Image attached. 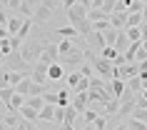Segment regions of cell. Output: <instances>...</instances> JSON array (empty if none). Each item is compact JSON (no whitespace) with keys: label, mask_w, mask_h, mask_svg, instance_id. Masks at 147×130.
Wrapping results in <instances>:
<instances>
[{"label":"cell","mask_w":147,"mask_h":130,"mask_svg":"<svg viewBox=\"0 0 147 130\" xmlns=\"http://www.w3.org/2000/svg\"><path fill=\"white\" fill-rule=\"evenodd\" d=\"M85 55H87V60H90V65H92V70H95V75H100L102 80H112V63L107 60V58H102V55H92L90 50H85Z\"/></svg>","instance_id":"obj_1"},{"label":"cell","mask_w":147,"mask_h":130,"mask_svg":"<svg viewBox=\"0 0 147 130\" xmlns=\"http://www.w3.org/2000/svg\"><path fill=\"white\" fill-rule=\"evenodd\" d=\"M87 60V55H85V50H82V48H72V50H70V53H65V55H60V65L62 68H70V70H78L80 65H82V63Z\"/></svg>","instance_id":"obj_2"},{"label":"cell","mask_w":147,"mask_h":130,"mask_svg":"<svg viewBox=\"0 0 147 130\" xmlns=\"http://www.w3.org/2000/svg\"><path fill=\"white\" fill-rule=\"evenodd\" d=\"M42 45H45V40H25L23 48H20V55H23L25 63H35L40 60V53H42Z\"/></svg>","instance_id":"obj_3"},{"label":"cell","mask_w":147,"mask_h":130,"mask_svg":"<svg viewBox=\"0 0 147 130\" xmlns=\"http://www.w3.org/2000/svg\"><path fill=\"white\" fill-rule=\"evenodd\" d=\"M5 65H8V70H15V73H32V65L23 60L20 50H13L5 55Z\"/></svg>","instance_id":"obj_4"},{"label":"cell","mask_w":147,"mask_h":130,"mask_svg":"<svg viewBox=\"0 0 147 130\" xmlns=\"http://www.w3.org/2000/svg\"><path fill=\"white\" fill-rule=\"evenodd\" d=\"M40 60L53 65V63H60V53H57V43L55 40H45L42 45V53H40Z\"/></svg>","instance_id":"obj_5"},{"label":"cell","mask_w":147,"mask_h":130,"mask_svg":"<svg viewBox=\"0 0 147 130\" xmlns=\"http://www.w3.org/2000/svg\"><path fill=\"white\" fill-rule=\"evenodd\" d=\"M50 18H53V10L38 3V5H35V10H32V18H30V20H32L35 25H45L47 20H50Z\"/></svg>","instance_id":"obj_6"},{"label":"cell","mask_w":147,"mask_h":130,"mask_svg":"<svg viewBox=\"0 0 147 130\" xmlns=\"http://www.w3.org/2000/svg\"><path fill=\"white\" fill-rule=\"evenodd\" d=\"M85 18H87V8H85V5L75 3L72 8H67V20H70V25L80 23V20H85Z\"/></svg>","instance_id":"obj_7"},{"label":"cell","mask_w":147,"mask_h":130,"mask_svg":"<svg viewBox=\"0 0 147 130\" xmlns=\"http://www.w3.org/2000/svg\"><path fill=\"white\" fill-rule=\"evenodd\" d=\"M110 25L115 30H125L127 28V10H122V13H110Z\"/></svg>","instance_id":"obj_8"},{"label":"cell","mask_w":147,"mask_h":130,"mask_svg":"<svg viewBox=\"0 0 147 130\" xmlns=\"http://www.w3.org/2000/svg\"><path fill=\"white\" fill-rule=\"evenodd\" d=\"M132 110H135V95H132V98H127V100H120V108H117L115 118H130Z\"/></svg>","instance_id":"obj_9"},{"label":"cell","mask_w":147,"mask_h":130,"mask_svg":"<svg viewBox=\"0 0 147 130\" xmlns=\"http://www.w3.org/2000/svg\"><path fill=\"white\" fill-rule=\"evenodd\" d=\"M70 105L75 108L78 113H82L87 108V93H72V95H70Z\"/></svg>","instance_id":"obj_10"},{"label":"cell","mask_w":147,"mask_h":130,"mask_svg":"<svg viewBox=\"0 0 147 130\" xmlns=\"http://www.w3.org/2000/svg\"><path fill=\"white\" fill-rule=\"evenodd\" d=\"M62 78H65V70H62L60 63L47 65V80H50V83H57V80H62Z\"/></svg>","instance_id":"obj_11"},{"label":"cell","mask_w":147,"mask_h":130,"mask_svg":"<svg viewBox=\"0 0 147 130\" xmlns=\"http://www.w3.org/2000/svg\"><path fill=\"white\" fill-rule=\"evenodd\" d=\"M0 123H3L8 130H13L18 123H20V113H18V110H8V113L3 115V120H0Z\"/></svg>","instance_id":"obj_12"},{"label":"cell","mask_w":147,"mask_h":130,"mask_svg":"<svg viewBox=\"0 0 147 130\" xmlns=\"http://www.w3.org/2000/svg\"><path fill=\"white\" fill-rule=\"evenodd\" d=\"M23 20H25V18H20L18 13H15V15H10V18H8V23H5V28H8V33H10V35H15V33L20 30V25H23Z\"/></svg>","instance_id":"obj_13"},{"label":"cell","mask_w":147,"mask_h":130,"mask_svg":"<svg viewBox=\"0 0 147 130\" xmlns=\"http://www.w3.org/2000/svg\"><path fill=\"white\" fill-rule=\"evenodd\" d=\"M18 113H20V118L23 120H30V123H38V110L30 105H23V108H18Z\"/></svg>","instance_id":"obj_14"},{"label":"cell","mask_w":147,"mask_h":130,"mask_svg":"<svg viewBox=\"0 0 147 130\" xmlns=\"http://www.w3.org/2000/svg\"><path fill=\"white\" fill-rule=\"evenodd\" d=\"M72 28H75V30H78V35H82V38H87V35L92 33V23H90L87 18H85V20H80V23H75Z\"/></svg>","instance_id":"obj_15"},{"label":"cell","mask_w":147,"mask_h":130,"mask_svg":"<svg viewBox=\"0 0 147 130\" xmlns=\"http://www.w3.org/2000/svg\"><path fill=\"white\" fill-rule=\"evenodd\" d=\"M30 88H32V78H30V75H25L23 80L15 85V93H20V95H30Z\"/></svg>","instance_id":"obj_16"},{"label":"cell","mask_w":147,"mask_h":130,"mask_svg":"<svg viewBox=\"0 0 147 130\" xmlns=\"http://www.w3.org/2000/svg\"><path fill=\"white\" fill-rule=\"evenodd\" d=\"M32 10H35L32 0H23L20 8H18V15H20V18H32Z\"/></svg>","instance_id":"obj_17"},{"label":"cell","mask_w":147,"mask_h":130,"mask_svg":"<svg viewBox=\"0 0 147 130\" xmlns=\"http://www.w3.org/2000/svg\"><path fill=\"white\" fill-rule=\"evenodd\" d=\"M72 48H75V40H72V38H60V40H57V53H60V55L70 53Z\"/></svg>","instance_id":"obj_18"},{"label":"cell","mask_w":147,"mask_h":130,"mask_svg":"<svg viewBox=\"0 0 147 130\" xmlns=\"http://www.w3.org/2000/svg\"><path fill=\"white\" fill-rule=\"evenodd\" d=\"M75 118H80V113L75 110L72 105H65V115H62V123H67V125H75Z\"/></svg>","instance_id":"obj_19"},{"label":"cell","mask_w":147,"mask_h":130,"mask_svg":"<svg viewBox=\"0 0 147 130\" xmlns=\"http://www.w3.org/2000/svg\"><path fill=\"white\" fill-rule=\"evenodd\" d=\"M30 30H32V20H30V18H25V20H23V25H20V30H18L15 35H18L20 40H28V35H30Z\"/></svg>","instance_id":"obj_20"},{"label":"cell","mask_w":147,"mask_h":130,"mask_svg":"<svg viewBox=\"0 0 147 130\" xmlns=\"http://www.w3.org/2000/svg\"><path fill=\"white\" fill-rule=\"evenodd\" d=\"M87 43H90V45H95V48H105V38H102V33H97V30H92L90 33V35H87Z\"/></svg>","instance_id":"obj_21"},{"label":"cell","mask_w":147,"mask_h":130,"mask_svg":"<svg viewBox=\"0 0 147 130\" xmlns=\"http://www.w3.org/2000/svg\"><path fill=\"white\" fill-rule=\"evenodd\" d=\"M25 105V95H20V93H13V98H10V103L5 108L8 110H18V108H23Z\"/></svg>","instance_id":"obj_22"},{"label":"cell","mask_w":147,"mask_h":130,"mask_svg":"<svg viewBox=\"0 0 147 130\" xmlns=\"http://www.w3.org/2000/svg\"><path fill=\"white\" fill-rule=\"evenodd\" d=\"M105 88H107V80H102L100 75L90 78V88H87V90H105ZM107 90H110V88H107Z\"/></svg>","instance_id":"obj_23"},{"label":"cell","mask_w":147,"mask_h":130,"mask_svg":"<svg viewBox=\"0 0 147 130\" xmlns=\"http://www.w3.org/2000/svg\"><path fill=\"white\" fill-rule=\"evenodd\" d=\"M55 35H60V38H78V30H75V28H72V25H65V28H57V30H55Z\"/></svg>","instance_id":"obj_24"},{"label":"cell","mask_w":147,"mask_h":130,"mask_svg":"<svg viewBox=\"0 0 147 130\" xmlns=\"http://www.w3.org/2000/svg\"><path fill=\"white\" fill-rule=\"evenodd\" d=\"M117 33H120V30H115V28H107V30H102V38H105V45H112V48H115Z\"/></svg>","instance_id":"obj_25"},{"label":"cell","mask_w":147,"mask_h":130,"mask_svg":"<svg viewBox=\"0 0 147 130\" xmlns=\"http://www.w3.org/2000/svg\"><path fill=\"white\" fill-rule=\"evenodd\" d=\"M125 35H127V40H130V43H140V40H142L140 25H137V28H125Z\"/></svg>","instance_id":"obj_26"},{"label":"cell","mask_w":147,"mask_h":130,"mask_svg":"<svg viewBox=\"0 0 147 130\" xmlns=\"http://www.w3.org/2000/svg\"><path fill=\"white\" fill-rule=\"evenodd\" d=\"M127 45H130V40H127V35H125V30H120V33H117V40H115V50L122 53Z\"/></svg>","instance_id":"obj_27"},{"label":"cell","mask_w":147,"mask_h":130,"mask_svg":"<svg viewBox=\"0 0 147 130\" xmlns=\"http://www.w3.org/2000/svg\"><path fill=\"white\" fill-rule=\"evenodd\" d=\"M13 93H15V88H13V85H5V88H0V103H5V105H8L10 98H13Z\"/></svg>","instance_id":"obj_28"},{"label":"cell","mask_w":147,"mask_h":130,"mask_svg":"<svg viewBox=\"0 0 147 130\" xmlns=\"http://www.w3.org/2000/svg\"><path fill=\"white\" fill-rule=\"evenodd\" d=\"M92 125H95V130H107V115L97 113V115H95V120H92Z\"/></svg>","instance_id":"obj_29"},{"label":"cell","mask_w":147,"mask_h":130,"mask_svg":"<svg viewBox=\"0 0 147 130\" xmlns=\"http://www.w3.org/2000/svg\"><path fill=\"white\" fill-rule=\"evenodd\" d=\"M140 23H142V15H140V13H130V10H127V28H137Z\"/></svg>","instance_id":"obj_30"},{"label":"cell","mask_w":147,"mask_h":130,"mask_svg":"<svg viewBox=\"0 0 147 130\" xmlns=\"http://www.w3.org/2000/svg\"><path fill=\"white\" fill-rule=\"evenodd\" d=\"M78 73H80L82 78H92V75H95V70H92V65H90V60H85V63H82V65L78 68Z\"/></svg>","instance_id":"obj_31"},{"label":"cell","mask_w":147,"mask_h":130,"mask_svg":"<svg viewBox=\"0 0 147 130\" xmlns=\"http://www.w3.org/2000/svg\"><path fill=\"white\" fill-rule=\"evenodd\" d=\"M130 118H135V120H142V123H147V108H137V105H135V110L130 113Z\"/></svg>","instance_id":"obj_32"},{"label":"cell","mask_w":147,"mask_h":130,"mask_svg":"<svg viewBox=\"0 0 147 130\" xmlns=\"http://www.w3.org/2000/svg\"><path fill=\"white\" fill-rule=\"evenodd\" d=\"M127 125V130H147V123H142V120H135V118H130V120L125 123Z\"/></svg>","instance_id":"obj_33"},{"label":"cell","mask_w":147,"mask_h":130,"mask_svg":"<svg viewBox=\"0 0 147 130\" xmlns=\"http://www.w3.org/2000/svg\"><path fill=\"white\" fill-rule=\"evenodd\" d=\"M87 88H90V78H80L78 85L72 88V93H87Z\"/></svg>","instance_id":"obj_34"},{"label":"cell","mask_w":147,"mask_h":130,"mask_svg":"<svg viewBox=\"0 0 147 130\" xmlns=\"http://www.w3.org/2000/svg\"><path fill=\"white\" fill-rule=\"evenodd\" d=\"M127 88H130L132 93H140V90H142V80H140V75L130 78V80H127Z\"/></svg>","instance_id":"obj_35"},{"label":"cell","mask_w":147,"mask_h":130,"mask_svg":"<svg viewBox=\"0 0 147 130\" xmlns=\"http://www.w3.org/2000/svg\"><path fill=\"white\" fill-rule=\"evenodd\" d=\"M55 105H62V108L70 105V93L67 90H60V93H57V103H55Z\"/></svg>","instance_id":"obj_36"},{"label":"cell","mask_w":147,"mask_h":130,"mask_svg":"<svg viewBox=\"0 0 147 130\" xmlns=\"http://www.w3.org/2000/svg\"><path fill=\"white\" fill-rule=\"evenodd\" d=\"M117 53H120V50H115L112 45H105V48H102V58H107L110 63H112V58H115Z\"/></svg>","instance_id":"obj_37"},{"label":"cell","mask_w":147,"mask_h":130,"mask_svg":"<svg viewBox=\"0 0 147 130\" xmlns=\"http://www.w3.org/2000/svg\"><path fill=\"white\" fill-rule=\"evenodd\" d=\"M62 115H65V108H62V105H55V115H53V123L62 125Z\"/></svg>","instance_id":"obj_38"},{"label":"cell","mask_w":147,"mask_h":130,"mask_svg":"<svg viewBox=\"0 0 147 130\" xmlns=\"http://www.w3.org/2000/svg\"><path fill=\"white\" fill-rule=\"evenodd\" d=\"M0 53H3V55L13 53V48H10V38H3V40H0Z\"/></svg>","instance_id":"obj_39"},{"label":"cell","mask_w":147,"mask_h":130,"mask_svg":"<svg viewBox=\"0 0 147 130\" xmlns=\"http://www.w3.org/2000/svg\"><path fill=\"white\" fill-rule=\"evenodd\" d=\"M80 78H82V75H80L78 70H72V73H70V75H67V85H70V88H75V85H78V80H80Z\"/></svg>","instance_id":"obj_40"},{"label":"cell","mask_w":147,"mask_h":130,"mask_svg":"<svg viewBox=\"0 0 147 130\" xmlns=\"http://www.w3.org/2000/svg\"><path fill=\"white\" fill-rule=\"evenodd\" d=\"M42 100H45V103H50V105H55V103H57V93L45 90V93H42Z\"/></svg>","instance_id":"obj_41"},{"label":"cell","mask_w":147,"mask_h":130,"mask_svg":"<svg viewBox=\"0 0 147 130\" xmlns=\"http://www.w3.org/2000/svg\"><path fill=\"white\" fill-rule=\"evenodd\" d=\"M62 0H40V5H45V8H50L55 13V10H57V5H60Z\"/></svg>","instance_id":"obj_42"},{"label":"cell","mask_w":147,"mask_h":130,"mask_svg":"<svg viewBox=\"0 0 147 130\" xmlns=\"http://www.w3.org/2000/svg\"><path fill=\"white\" fill-rule=\"evenodd\" d=\"M23 43H25V40H20L18 35H10V48H13V50H20V48H23Z\"/></svg>","instance_id":"obj_43"},{"label":"cell","mask_w":147,"mask_h":130,"mask_svg":"<svg viewBox=\"0 0 147 130\" xmlns=\"http://www.w3.org/2000/svg\"><path fill=\"white\" fill-rule=\"evenodd\" d=\"M135 60H137V63H147V50H145V48H137V53H135Z\"/></svg>","instance_id":"obj_44"},{"label":"cell","mask_w":147,"mask_h":130,"mask_svg":"<svg viewBox=\"0 0 147 130\" xmlns=\"http://www.w3.org/2000/svg\"><path fill=\"white\" fill-rule=\"evenodd\" d=\"M127 10H130V13H140V10H142V3H140V0H130Z\"/></svg>","instance_id":"obj_45"},{"label":"cell","mask_w":147,"mask_h":130,"mask_svg":"<svg viewBox=\"0 0 147 130\" xmlns=\"http://www.w3.org/2000/svg\"><path fill=\"white\" fill-rule=\"evenodd\" d=\"M112 65H115V68H120V65H125V55H122V53H117L115 58H112Z\"/></svg>","instance_id":"obj_46"},{"label":"cell","mask_w":147,"mask_h":130,"mask_svg":"<svg viewBox=\"0 0 147 130\" xmlns=\"http://www.w3.org/2000/svg\"><path fill=\"white\" fill-rule=\"evenodd\" d=\"M20 3H23V0H8V8L13 10V13H18V8H20Z\"/></svg>","instance_id":"obj_47"},{"label":"cell","mask_w":147,"mask_h":130,"mask_svg":"<svg viewBox=\"0 0 147 130\" xmlns=\"http://www.w3.org/2000/svg\"><path fill=\"white\" fill-rule=\"evenodd\" d=\"M3 38H10V33H8L5 25H0V40H3Z\"/></svg>","instance_id":"obj_48"},{"label":"cell","mask_w":147,"mask_h":130,"mask_svg":"<svg viewBox=\"0 0 147 130\" xmlns=\"http://www.w3.org/2000/svg\"><path fill=\"white\" fill-rule=\"evenodd\" d=\"M140 15H142V23H147V5H142V10H140Z\"/></svg>","instance_id":"obj_49"},{"label":"cell","mask_w":147,"mask_h":130,"mask_svg":"<svg viewBox=\"0 0 147 130\" xmlns=\"http://www.w3.org/2000/svg\"><path fill=\"white\" fill-rule=\"evenodd\" d=\"M8 18H10L8 13H0V25H5V23H8Z\"/></svg>","instance_id":"obj_50"},{"label":"cell","mask_w":147,"mask_h":130,"mask_svg":"<svg viewBox=\"0 0 147 130\" xmlns=\"http://www.w3.org/2000/svg\"><path fill=\"white\" fill-rule=\"evenodd\" d=\"M75 3H78V0H62V5H65V8H72Z\"/></svg>","instance_id":"obj_51"},{"label":"cell","mask_w":147,"mask_h":130,"mask_svg":"<svg viewBox=\"0 0 147 130\" xmlns=\"http://www.w3.org/2000/svg\"><path fill=\"white\" fill-rule=\"evenodd\" d=\"M62 130H75V125H67V123H62Z\"/></svg>","instance_id":"obj_52"},{"label":"cell","mask_w":147,"mask_h":130,"mask_svg":"<svg viewBox=\"0 0 147 130\" xmlns=\"http://www.w3.org/2000/svg\"><path fill=\"white\" fill-rule=\"evenodd\" d=\"M28 130H38V125H35V123H30V120H28Z\"/></svg>","instance_id":"obj_53"},{"label":"cell","mask_w":147,"mask_h":130,"mask_svg":"<svg viewBox=\"0 0 147 130\" xmlns=\"http://www.w3.org/2000/svg\"><path fill=\"white\" fill-rule=\"evenodd\" d=\"M82 130H95V125H92V123H85V128H82Z\"/></svg>","instance_id":"obj_54"},{"label":"cell","mask_w":147,"mask_h":130,"mask_svg":"<svg viewBox=\"0 0 147 130\" xmlns=\"http://www.w3.org/2000/svg\"><path fill=\"white\" fill-rule=\"evenodd\" d=\"M112 130H127V125H115Z\"/></svg>","instance_id":"obj_55"},{"label":"cell","mask_w":147,"mask_h":130,"mask_svg":"<svg viewBox=\"0 0 147 130\" xmlns=\"http://www.w3.org/2000/svg\"><path fill=\"white\" fill-rule=\"evenodd\" d=\"M3 63H5V55H3V53H0V65H3Z\"/></svg>","instance_id":"obj_56"},{"label":"cell","mask_w":147,"mask_h":130,"mask_svg":"<svg viewBox=\"0 0 147 130\" xmlns=\"http://www.w3.org/2000/svg\"><path fill=\"white\" fill-rule=\"evenodd\" d=\"M140 3H142V5H147V0H140Z\"/></svg>","instance_id":"obj_57"},{"label":"cell","mask_w":147,"mask_h":130,"mask_svg":"<svg viewBox=\"0 0 147 130\" xmlns=\"http://www.w3.org/2000/svg\"><path fill=\"white\" fill-rule=\"evenodd\" d=\"M32 3H35V5H38V3H40V0H32Z\"/></svg>","instance_id":"obj_58"}]
</instances>
